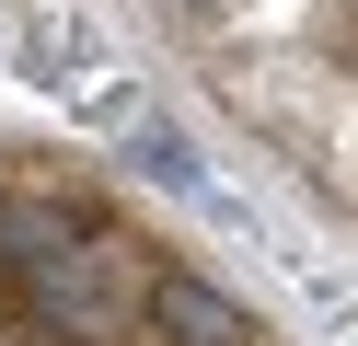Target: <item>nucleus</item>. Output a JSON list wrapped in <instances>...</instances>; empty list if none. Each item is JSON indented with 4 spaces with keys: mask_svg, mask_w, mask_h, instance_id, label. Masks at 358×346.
<instances>
[{
    "mask_svg": "<svg viewBox=\"0 0 358 346\" xmlns=\"http://www.w3.org/2000/svg\"><path fill=\"white\" fill-rule=\"evenodd\" d=\"M150 323H162V346H255V312H243L231 289H208L196 266L150 277Z\"/></svg>",
    "mask_w": 358,
    "mask_h": 346,
    "instance_id": "nucleus-1",
    "label": "nucleus"
},
{
    "mask_svg": "<svg viewBox=\"0 0 358 346\" xmlns=\"http://www.w3.org/2000/svg\"><path fill=\"white\" fill-rule=\"evenodd\" d=\"M139 161H150L162 185H196V161H185V138H173V127H150V138H139Z\"/></svg>",
    "mask_w": 358,
    "mask_h": 346,
    "instance_id": "nucleus-2",
    "label": "nucleus"
},
{
    "mask_svg": "<svg viewBox=\"0 0 358 346\" xmlns=\"http://www.w3.org/2000/svg\"><path fill=\"white\" fill-rule=\"evenodd\" d=\"M0 323H35V300H24V277H12V254H0Z\"/></svg>",
    "mask_w": 358,
    "mask_h": 346,
    "instance_id": "nucleus-3",
    "label": "nucleus"
},
{
    "mask_svg": "<svg viewBox=\"0 0 358 346\" xmlns=\"http://www.w3.org/2000/svg\"><path fill=\"white\" fill-rule=\"evenodd\" d=\"M173 12H196V23H208V12H231V0H173Z\"/></svg>",
    "mask_w": 358,
    "mask_h": 346,
    "instance_id": "nucleus-4",
    "label": "nucleus"
},
{
    "mask_svg": "<svg viewBox=\"0 0 358 346\" xmlns=\"http://www.w3.org/2000/svg\"><path fill=\"white\" fill-rule=\"evenodd\" d=\"M347 46H358V12H347Z\"/></svg>",
    "mask_w": 358,
    "mask_h": 346,
    "instance_id": "nucleus-5",
    "label": "nucleus"
}]
</instances>
